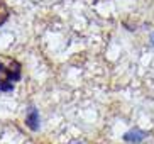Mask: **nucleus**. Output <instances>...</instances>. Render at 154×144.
<instances>
[{"instance_id":"4","label":"nucleus","mask_w":154,"mask_h":144,"mask_svg":"<svg viewBox=\"0 0 154 144\" xmlns=\"http://www.w3.org/2000/svg\"><path fill=\"white\" fill-rule=\"evenodd\" d=\"M7 19H9V9H7V5L0 0V26L7 22Z\"/></svg>"},{"instance_id":"1","label":"nucleus","mask_w":154,"mask_h":144,"mask_svg":"<svg viewBox=\"0 0 154 144\" xmlns=\"http://www.w3.org/2000/svg\"><path fill=\"white\" fill-rule=\"evenodd\" d=\"M22 75V66L19 61L10 58H0V92L14 90V81Z\"/></svg>"},{"instance_id":"5","label":"nucleus","mask_w":154,"mask_h":144,"mask_svg":"<svg viewBox=\"0 0 154 144\" xmlns=\"http://www.w3.org/2000/svg\"><path fill=\"white\" fill-rule=\"evenodd\" d=\"M152 42H154V36H152Z\"/></svg>"},{"instance_id":"2","label":"nucleus","mask_w":154,"mask_h":144,"mask_svg":"<svg viewBox=\"0 0 154 144\" xmlns=\"http://www.w3.org/2000/svg\"><path fill=\"white\" fill-rule=\"evenodd\" d=\"M26 122H27L29 129H32V131H36L37 127H39V114H37V110L34 107L29 108L27 112V119H26Z\"/></svg>"},{"instance_id":"3","label":"nucleus","mask_w":154,"mask_h":144,"mask_svg":"<svg viewBox=\"0 0 154 144\" xmlns=\"http://www.w3.org/2000/svg\"><path fill=\"white\" fill-rule=\"evenodd\" d=\"M146 137V132L142 131H131V132H127L125 136H124V141H127V142H139V141H142Z\"/></svg>"}]
</instances>
